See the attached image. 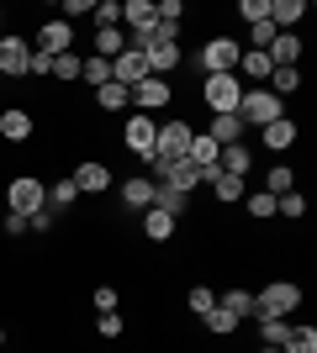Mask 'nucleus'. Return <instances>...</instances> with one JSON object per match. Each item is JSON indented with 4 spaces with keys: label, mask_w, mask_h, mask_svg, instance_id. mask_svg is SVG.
<instances>
[{
    "label": "nucleus",
    "mask_w": 317,
    "mask_h": 353,
    "mask_svg": "<svg viewBox=\"0 0 317 353\" xmlns=\"http://www.w3.org/2000/svg\"><path fill=\"white\" fill-rule=\"evenodd\" d=\"M191 121H164V127H159V137H153V159H148V169L159 179H164V169L169 163H180L185 153H191Z\"/></svg>",
    "instance_id": "nucleus-1"
},
{
    "label": "nucleus",
    "mask_w": 317,
    "mask_h": 353,
    "mask_svg": "<svg viewBox=\"0 0 317 353\" xmlns=\"http://www.w3.org/2000/svg\"><path fill=\"white\" fill-rule=\"evenodd\" d=\"M286 117V101L280 95H270V90L259 85V90H243V101H238V121L243 127H270V121Z\"/></svg>",
    "instance_id": "nucleus-2"
},
{
    "label": "nucleus",
    "mask_w": 317,
    "mask_h": 353,
    "mask_svg": "<svg viewBox=\"0 0 317 353\" xmlns=\"http://www.w3.org/2000/svg\"><path fill=\"white\" fill-rule=\"evenodd\" d=\"M201 101L211 105V117H227V111H238V101H243L238 74H206V85H201Z\"/></svg>",
    "instance_id": "nucleus-3"
},
{
    "label": "nucleus",
    "mask_w": 317,
    "mask_h": 353,
    "mask_svg": "<svg viewBox=\"0 0 317 353\" xmlns=\"http://www.w3.org/2000/svg\"><path fill=\"white\" fill-rule=\"evenodd\" d=\"M296 306H302V290L291 280H275V285H265V290L254 295V316H291Z\"/></svg>",
    "instance_id": "nucleus-4"
},
{
    "label": "nucleus",
    "mask_w": 317,
    "mask_h": 353,
    "mask_svg": "<svg viewBox=\"0 0 317 353\" xmlns=\"http://www.w3.org/2000/svg\"><path fill=\"white\" fill-rule=\"evenodd\" d=\"M6 201H11L16 216H32V211H43L48 206V185H37V179H11V190H6Z\"/></svg>",
    "instance_id": "nucleus-5"
},
{
    "label": "nucleus",
    "mask_w": 317,
    "mask_h": 353,
    "mask_svg": "<svg viewBox=\"0 0 317 353\" xmlns=\"http://www.w3.org/2000/svg\"><path fill=\"white\" fill-rule=\"evenodd\" d=\"M238 59H243V48L233 43V37H211V43L201 48V63H206V74H238Z\"/></svg>",
    "instance_id": "nucleus-6"
},
{
    "label": "nucleus",
    "mask_w": 317,
    "mask_h": 353,
    "mask_svg": "<svg viewBox=\"0 0 317 353\" xmlns=\"http://www.w3.org/2000/svg\"><path fill=\"white\" fill-rule=\"evenodd\" d=\"M143 79H148V59H143V53H133V48H127V53H117V59H111V85L137 90Z\"/></svg>",
    "instance_id": "nucleus-7"
},
{
    "label": "nucleus",
    "mask_w": 317,
    "mask_h": 353,
    "mask_svg": "<svg viewBox=\"0 0 317 353\" xmlns=\"http://www.w3.org/2000/svg\"><path fill=\"white\" fill-rule=\"evenodd\" d=\"M153 137H159V127H153L143 111H137V117H127V127H122V143L133 148L137 159H153Z\"/></svg>",
    "instance_id": "nucleus-8"
},
{
    "label": "nucleus",
    "mask_w": 317,
    "mask_h": 353,
    "mask_svg": "<svg viewBox=\"0 0 317 353\" xmlns=\"http://www.w3.org/2000/svg\"><path fill=\"white\" fill-rule=\"evenodd\" d=\"M265 59H270L275 69H296V59H302V37H296V32H275V43L265 48Z\"/></svg>",
    "instance_id": "nucleus-9"
},
{
    "label": "nucleus",
    "mask_w": 317,
    "mask_h": 353,
    "mask_svg": "<svg viewBox=\"0 0 317 353\" xmlns=\"http://www.w3.org/2000/svg\"><path fill=\"white\" fill-rule=\"evenodd\" d=\"M69 43H75V27H69V21H48V27L37 32V53H48V59L69 53Z\"/></svg>",
    "instance_id": "nucleus-10"
},
{
    "label": "nucleus",
    "mask_w": 317,
    "mask_h": 353,
    "mask_svg": "<svg viewBox=\"0 0 317 353\" xmlns=\"http://www.w3.org/2000/svg\"><path fill=\"white\" fill-rule=\"evenodd\" d=\"M133 101H137V111H143V117H148V111H159V105H169L175 101V95H169V79H143V85L133 90Z\"/></svg>",
    "instance_id": "nucleus-11"
},
{
    "label": "nucleus",
    "mask_w": 317,
    "mask_h": 353,
    "mask_svg": "<svg viewBox=\"0 0 317 353\" xmlns=\"http://www.w3.org/2000/svg\"><path fill=\"white\" fill-rule=\"evenodd\" d=\"M32 43L27 37H0V74H27Z\"/></svg>",
    "instance_id": "nucleus-12"
},
{
    "label": "nucleus",
    "mask_w": 317,
    "mask_h": 353,
    "mask_svg": "<svg viewBox=\"0 0 317 353\" xmlns=\"http://www.w3.org/2000/svg\"><path fill=\"white\" fill-rule=\"evenodd\" d=\"M159 185H175L180 195H191V190L201 185V169H196L191 159H180V163H169V169H164V179H159Z\"/></svg>",
    "instance_id": "nucleus-13"
},
{
    "label": "nucleus",
    "mask_w": 317,
    "mask_h": 353,
    "mask_svg": "<svg viewBox=\"0 0 317 353\" xmlns=\"http://www.w3.org/2000/svg\"><path fill=\"white\" fill-rule=\"evenodd\" d=\"M201 179L217 190V201H243V179H238V174H222L217 163H211V169H201Z\"/></svg>",
    "instance_id": "nucleus-14"
},
{
    "label": "nucleus",
    "mask_w": 317,
    "mask_h": 353,
    "mask_svg": "<svg viewBox=\"0 0 317 353\" xmlns=\"http://www.w3.org/2000/svg\"><path fill=\"white\" fill-rule=\"evenodd\" d=\"M75 185H79V195H101L106 185H111V169H106V163H79Z\"/></svg>",
    "instance_id": "nucleus-15"
},
{
    "label": "nucleus",
    "mask_w": 317,
    "mask_h": 353,
    "mask_svg": "<svg viewBox=\"0 0 317 353\" xmlns=\"http://www.w3.org/2000/svg\"><path fill=\"white\" fill-rule=\"evenodd\" d=\"M185 206H191V195H180L175 185H153V211H164V216L180 221V216H185Z\"/></svg>",
    "instance_id": "nucleus-16"
},
{
    "label": "nucleus",
    "mask_w": 317,
    "mask_h": 353,
    "mask_svg": "<svg viewBox=\"0 0 317 353\" xmlns=\"http://www.w3.org/2000/svg\"><path fill=\"white\" fill-rule=\"evenodd\" d=\"M0 137H6V143H27V137H32V117H27V111H16V105H11V111H0Z\"/></svg>",
    "instance_id": "nucleus-17"
},
{
    "label": "nucleus",
    "mask_w": 317,
    "mask_h": 353,
    "mask_svg": "<svg viewBox=\"0 0 317 353\" xmlns=\"http://www.w3.org/2000/svg\"><path fill=\"white\" fill-rule=\"evenodd\" d=\"M249 163H254V153H249V148H243V143H227L222 148V153H217V169H222V174H249Z\"/></svg>",
    "instance_id": "nucleus-18"
},
{
    "label": "nucleus",
    "mask_w": 317,
    "mask_h": 353,
    "mask_svg": "<svg viewBox=\"0 0 317 353\" xmlns=\"http://www.w3.org/2000/svg\"><path fill=\"white\" fill-rule=\"evenodd\" d=\"M211 143H217V148H227V143H238V137H243V121H238V111H227V117H211Z\"/></svg>",
    "instance_id": "nucleus-19"
},
{
    "label": "nucleus",
    "mask_w": 317,
    "mask_h": 353,
    "mask_svg": "<svg viewBox=\"0 0 317 353\" xmlns=\"http://www.w3.org/2000/svg\"><path fill=\"white\" fill-rule=\"evenodd\" d=\"M117 53H127L122 27H95V59H117Z\"/></svg>",
    "instance_id": "nucleus-20"
},
{
    "label": "nucleus",
    "mask_w": 317,
    "mask_h": 353,
    "mask_svg": "<svg viewBox=\"0 0 317 353\" xmlns=\"http://www.w3.org/2000/svg\"><path fill=\"white\" fill-rule=\"evenodd\" d=\"M122 201L133 211H148L153 206V179H127V185H122Z\"/></svg>",
    "instance_id": "nucleus-21"
},
{
    "label": "nucleus",
    "mask_w": 317,
    "mask_h": 353,
    "mask_svg": "<svg viewBox=\"0 0 317 353\" xmlns=\"http://www.w3.org/2000/svg\"><path fill=\"white\" fill-rule=\"evenodd\" d=\"M296 143V121H270V127H265V148H275V153H286V148Z\"/></svg>",
    "instance_id": "nucleus-22"
},
{
    "label": "nucleus",
    "mask_w": 317,
    "mask_h": 353,
    "mask_svg": "<svg viewBox=\"0 0 317 353\" xmlns=\"http://www.w3.org/2000/svg\"><path fill=\"white\" fill-rule=\"evenodd\" d=\"M217 153H222V148L211 143L206 132H196V137H191V153H185V159L196 163V169H211V163H217Z\"/></svg>",
    "instance_id": "nucleus-23"
},
{
    "label": "nucleus",
    "mask_w": 317,
    "mask_h": 353,
    "mask_svg": "<svg viewBox=\"0 0 317 353\" xmlns=\"http://www.w3.org/2000/svg\"><path fill=\"white\" fill-rule=\"evenodd\" d=\"M302 16H307L302 0H270V21H275V32L291 27V21H302Z\"/></svg>",
    "instance_id": "nucleus-24"
},
{
    "label": "nucleus",
    "mask_w": 317,
    "mask_h": 353,
    "mask_svg": "<svg viewBox=\"0 0 317 353\" xmlns=\"http://www.w3.org/2000/svg\"><path fill=\"white\" fill-rule=\"evenodd\" d=\"M175 227H180L175 216H164V211H153V206H148V216H143V232H148L153 243H164V237H175Z\"/></svg>",
    "instance_id": "nucleus-25"
},
{
    "label": "nucleus",
    "mask_w": 317,
    "mask_h": 353,
    "mask_svg": "<svg viewBox=\"0 0 317 353\" xmlns=\"http://www.w3.org/2000/svg\"><path fill=\"white\" fill-rule=\"evenodd\" d=\"M79 79H90L95 90L111 85V59H95V53H90V59H79Z\"/></svg>",
    "instance_id": "nucleus-26"
},
{
    "label": "nucleus",
    "mask_w": 317,
    "mask_h": 353,
    "mask_svg": "<svg viewBox=\"0 0 317 353\" xmlns=\"http://www.w3.org/2000/svg\"><path fill=\"white\" fill-rule=\"evenodd\" d=\"M280 353H317V327H291V338L280 343Z\"/></svg>",
    "instance_id": "nucleus-27"
},
{
    "label": "nucleus",
    "mask_w": 317,
    "mask_h": 353,
    "mask_svg": "<svg viewBox=\"0 0 317 353\" xmlns=\"http://www.w3.org/2000/svg\"><path fill=\"white\" fill-rule=\"evenodd\" d=\"M122 21H127L133 32L153 27V6H148V0H127V6H122Z\"/></svg>",
    "instance_id": "nucleus-28"
},
{
    "label": "nucleus",
    "mask_w": 317,
    "mask_h": 353,
    "mask_svg": "<svg viewBox=\"0 0 317 353\" xmlns=\"http://www.w3.org/2000/svg\"><path fill=\"white\" fill-rule=\"evenodd\" d=\"M238 69L249 74V79H259V85H265V79H270V69H275V63L265 59V53H254V48H243V59H238Z\"/></svg>",
    "instance_id": "nucleus-29"
},
{
    "label": "nucleus",
    "mask_w": 317,
    "mask_h": 353,
    "mask_svg": "<svg viewBox=\"0 0 317 353\" xmlns=\"http://www.w3.org/2000/svg\"><path fill=\"white\" fill-rule=\"evenodd\" d=\"M259 332H265L270 348H280V343L291 338V316H259Z\"/></svg>",
    "instance_id": "nucleus-30"
},
{
    "label": "nucleus",
    "mask_w": 317,
    "mask_h": 353,
    "mask_svg": "<svg viewBox=\"0 0 317 353\" xmlns=\"http://www.w3.org/2000/svg\"><path fill=\"white\" fill-rule=\"evenodd\" d=\"M75 201H79V185H75V179H53V190H48V206L64 211V206H75Z\"/></svg>",
    "instance_id": "nucleus-31"
},
{
    "label": "nucleus",
    "mask_w": 317,
    "mask_h": 353,
    "mask_svg": "<svg viewBox=\"0 0 317 353\" xmlns=\"http://www.w3.org/2000/svg\"><path fill=\"white\" fill-rule=\"evenodd\" d=\"M201 322H206L211 332H217V338H227V332H238V316H233V311H222V306H211L206 316H201Z\"/></svg>",
    "instance_id": "nucleus-32"
},
{
    "label": "nucleus",
    "mask_w": 317,
    "mask_h": 353,
    "mask_svg": "<svg viewBox=\"0 0 317 353\" xmlns=\"http://www.w3.org/2000/svg\"><path fill=\"white\" fill-rule=\"evenodd\" d=\"M95 101H101V111H122V105L133 101V90H122V85H101V90H95Z\"/></svg>",
    "instance_id": "nucleus-33"
},
{
    "label": "nucleus",
    "mask_w": 317,
    "mask_h": 353,
    "mask_svg": "<svg viewBox=\"0 0 317 353\" xmlns=\"http://www.w3.org/2000/svg\"><path fill=\"white\" fill-rule=\"evenodd\" d=\"M265 190H270L275 201H280V195H291V190H296V174H291L286 163H280V169H270V179H265Z\"/></svg>",
    "instance_id": "nucleus-34"
},
{
    "label": "nucleus",
    "mask_w": 317,
    "mask_h": 353,
    "mask_svg": "<svg viewBox=\"0 0 317 353\" xmlns=\"http://www.w3.org/2000/svg\"><path fill=\"white\" fill-rule=\"evenodd\" d=\"M243 206H249V216L270 221V216H275V195H270V190H254V195H243Z\"/></svg>",
    "instance_id": "nucleus-35"
},
{
    "label": "nucleus",
    "mask_w": 317,
    "mask_h": 353,
    "mask_svg": "<svg viewBox=\"0 0 317 353\" xmlns=\"http://www.w3.org/2000/svg\"><path fill=\"white\" fill-rule=\"evenodd\" d=\"M222 311H233V316L243 322V316H254V295H249V290H227L222 295Z\"/></svg>",
    "instance_id": "nucleus-36"
},
{
    "label": "nucleus",
    "mask_w": 317,
    "mask_h": 353,
    "mask_svg": "<svg viewBox=\"0 0 317 353\" xmlns=\"http://www.w3.org/2000/svg\"><path fill=\"white\" fill-rule=\"evenodd\" d=\"M296 85H302V74H296V69H270V95H291Z\"/></svg>",
    "instance_id": "nucleus-37"
},
{
    "label": "nucleus",
    "mask_w": 317,
    "mask_h": 353,
    "mask_svg": "<svg viewBox=\"0 0 317 353\" xmlns=\"http://www.w3.org/2000/svg\"><path fill=\"white\" fill-rule=\"evenodd\" d=\"M95 27H122V0H101L95 6Z\"/></svg>",
    "instance_id": "nucleus-38"
},
{
    "label": "nucleus",
    "mask_w": 317,
    "mask_h": 353,
    "mask_svg": "<svg viewBox=\"0 0 317 353\" xmlns=\"http://www.w3.org/2000/svg\"><path fill=\"white\" fill-rule=\"evenodd\" d=\"M238 16L249 21V27H254V21H270V0H243V6H238Z\"/></svg>",
    "instance_id": "nucleus-39"
},
{
    "label": "nucleus",
    "mask_w": 317,
    "mask_h": 353,
    "mask_svg": "<svg viewBox=\"0 0 317 353\" xmlns=\"http://www.w3.org/2000/svg\"><path fill=\"white\" fill-rule=\"evenodd\" d=\"M275 211L296 221V216H307V201H302V195H296V190H291V195H280V201H275Z\"/></svg>",
    "instance_id": "nucleus-40"
},
{
    "label": "nucleus",
    "mask_w": 317,
    "mask_h": 353,
    "mask_svg": "<svg viewBox=\"0 0 317 353\" xmlns=\"http://www.w3.org/2000/svg\"><path fill=\"white\" fill-rule=\"evenodd\" d=\"M249 37H254V53H265V48L275 43V21H254V27H249Z\"/></svg>",
    "instance_id": "nucleus-41"
},
{
    "label": "nucleus",
    "mask_w": 317,
    "mask_h": 353,
    "mask_svg": "<svg viewBox=\"0 0 317 353\" xmlns=\"http://www.w3.org/2000/svg\"><path fill=\"white\" fill-rule=\"evenodd\" d=\"M95 332H101V338H122V316L117 311H101V316H95Z\"/></svg>",
    "instance_id": "nucleus-42"
},
{
    "label": "nucleus",
    "mask_w": 317,
    "mask_h": 353,
    "mask_svg": "<svg viewBox=\"0 0 317 353\" xmlns=\"http://www.w3.org/2000/svg\"><path fill=\"white\" fill-rule=\"evenodd\" d=\"M185 301H191V311H201V316H206V311H211V306H217V295H211V290H206V285H196V290L185 295Z\"/></svg>",
    "instance_id": "nucleus-43"
},
{
    "label": "nucleus",
    "mask_w": 317,
    "mask_h": 353,
    "mask_svg": "<svg viewBox=\"0 0 317 353\" xmlns=\"http://www.w3.org/2000/svg\"><path fill=\"white\" fill-rule=\"evenodd\" d=\"M53 74H59V79H79V59L75 53H59V59H53Z\"/></svg>",
    "instance_id": "nucleus-44"
},
{
    "label": "nucleus",
    "mask_w": 317,
    "mask_h": 353,
    "mask_svg": "<svg viewBox=\"0 0 317 353\" xmlns=\"http://www.w3.org/2000/svg\"><path fill=\"white\" fill-rule=\"evenodd\" d=\"M27 232H53V211H32V216H27Z\"/></svg>",
    "instance_id": "nucleus-45"
},
{
    "label": "nucleus",
    "mask_w": 317,
    "mask_h": 353,
    "mask_svg": "<svg viewBox=\"0 0 317 353\" xmlns=\"http://www.w3.org/2000/svg\"><path fill=\"white\" fill-rule=\"evenodd\" d=\"M27 74H53V59H48V53H37V48H32V59H27Z\"/></svg>",
    "instance_id": "nucleus-46"
},
{
    "label": "nucleus",
    "mask_w": 317,
    "mask_h": 353,
    "mask_svg": "<svg viewBox=\"0 0 317 353\" xmlns=\"http://www.w3.org/2000/svg\"><path fill=\"white\" fill-rule=\"evenodd\" d=\"M95 311H117V290H111V285L95 290Z\"/></svg>",
    "instance_id": "nucleus-47"
},
{
    "label": "nucleus",
    "mask_w": 317,
    "mask_h": 353,
    "mask_svg": "<svg viewBox=\"0 0 317 353\" xmlns=\"http://www.w3.org/2000/svg\"><path fill=\"white\" fill-rule=\"evenodd\" d=\"M59 11H64V16H85V11H90V0H64Z\"/></svg>",
    "instance_id": "nucleus-48"
},
{
    "label": "nucleus",
    "mask_w": 317,
    "mask_h": 353,
    "mask_svg": "<svg viewBox=\"0 0 317 353\" xmlns=\"http://www.w3.org/2000/svg\"><path fill=\"white\" fill-rule=\"evenodd\" d=\"M259 353H280V348H259Z\"/></svg>",
    "instance_id": "nucleus-49"
},
{
    "label": "nucleus",
    "mask_w": 317,
    "mask_h": 353,
    "mask_svg": "<svg viewBox=\"0 0 317 353\" xmlns=\"http://www.w3.org/2000/svg\"><path fill=\"white\" fill-rule=\"evenodd\" d=\"M0 343H6V327H0Z\"/></svg>",
    "instance_id": "nucleus-50"
}]
</instances>
